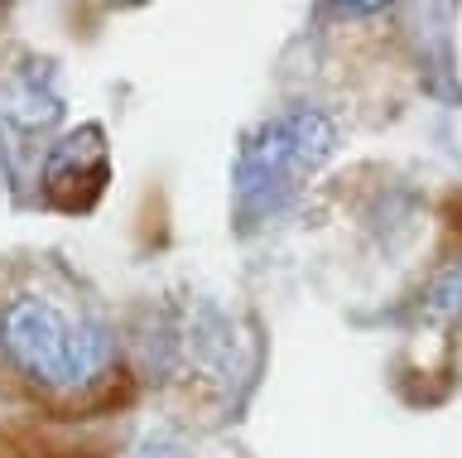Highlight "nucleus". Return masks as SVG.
Instances as JSON below:
<instances>
[{
    "mask_svg": "<svg viewBox=\"0 0 462 458\" xmlns=\"http://www.w3.org/2000/svg\"><path fill=\"white\" fill-rule=\"evenodd\" d=\"M5 352L34 381H72V338L68 323L39 299H14L5 309Z\"/></svg>",
    "mask_w": 462,
    "mask_h": 458,
    "instance_id": "nucleus-1",
    "label": "nucleus"
},
{
    "mask_svg": "<svg viewBox=\"0 0 462 458\" xmlns=\"http://www.w3.org/2000/svg\"><path fill=\"white\" fill-rule=\"evenodd\" d=\"M284 131H289V145H294V164H318V160H328L332 145H337V131H332V121L323 117V111H294V117H284Z\"/></svg>",
    "mask_w": 462,
    "mask_h": 458,
    "instance_id": "nucleus-2",
    "label": "nucleus"
},
{
    "mask_svg": "<svg viewBox=\"0 0 462 458\" xmlns=\"http://www.w3.org/2000/svg\"><path fill=\"white\" fill-rule=\"evenodd\" d=\"M429 313H462V261H453L439 280H433Z\"/></svg>",
    "mask_w": 462,
    "mask_h": 458,
    "instance_id": "nucleus-3",
    "label": "nucleus"
},
{
    "mask_svg": "<svg viewBox=\"0 0 462 458\" xmlns=\"http://www.w3.org/2000/svg\"><path fill=\"white\" fill-rule=\"evenodd\" d=\"M135 458H193V453H188L183 444H173V439H150Z\"/></svg>",
    "mask_w": 462,
    "mask_h": 458,
    "instance_id": "nucleus-4",
    "label": "nucleus"
}]
</instances>
